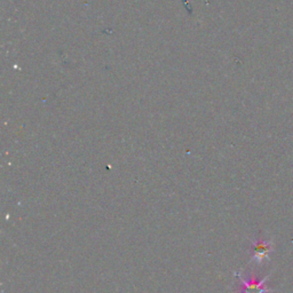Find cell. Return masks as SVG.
<instances>
[{
  "mask_svg": "<svg viewBox=\"0 0 293 293\" xmlns=\"http://www.w3.org/2000/svg\"><path fill=\"white\" fill-rule=\"evenodd\" d=\"M238 278L241 282V293H268L270 290L266 287V282H267V277L262 279L256 278L254 274H251L249 277L242 276L241 274H237Z\"/></svg>",
  "mask_w": 293,
  "mask_h": 293,
  "instance_id": "obj_1",
  "label": "cell"
},
{
  "mask_svg": "<svg viewBox=\"0 0 293 293\" xmlns=\"http://www.w3.org/2000/svg\"><path fill=\"white\" fill-rule=\"evenodd\" d=\"M272 251V242H266L263 240H258L252 243V260L261 263L263 260L269 258V253Z\"/></svg>",
  "mask_w": 293,
  "mask_h": 293,
  "instance_id": "obj_2",
  "label": "cell"
}]
</instances>
